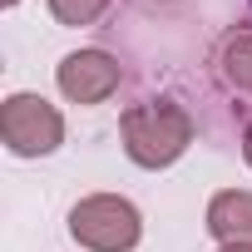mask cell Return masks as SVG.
Listing matches in <instances>:
<instances>
[{
    "label": "cell",
    "mask_w": 252,
    "mask_h": 252,
    "mask_svg": "<svg viewBox=\"0 0 252 252\" xmlns=\"http://www.w3.org/2000/svg\"><path fill=\"white\" fill-rule=\"evenodd\" d=\"M119 134H124V149H129V158L139 168H168L193 144V119L173 99H144V104L124 109Z\"/></svg>",
    "instance_id": "6da1fadb"
},
{
    "label": "cell",
    "mask_w": 252,
    "mask_h": 252,
    "mask_svg": "<svg viewBox=\"0 0 252 252\" xmlns=\"http://www.w3.org/2000/svg\"><path fill=\"white\" fill-rule=\"evenodd\" d=\"M69 232L79 247L89 252H129L144 232L139 222V208L129 198H114V193H94L84 203L69 208Z\"/></svg>",
    "instance_id": "7a4b0ae2"
},
{
    "label": "cell",
    "mask_w": 252,
    "mask_h": 252,
    "mask_svg": "<svg viewBox=\"0 0 252 252\" xmlns=\"http://www.w3.org/2000/svg\"><path fill=\"white\" fill-rule=\"evenodd\" d=\"M0 139L20 158H40V154H55L64 144V119L40 94H10L0 104Z\"/></svg>",
    "instance_id": "3957f363"
},
{
    "label": "cell",
    "mask_w": 252,
    "mask_h": 252,
    "mask_svg": "<svg viewBox=\"0 0 252 252\" xmlns=\"http://www.w3.org/2000/svg\"><path fill=\"white\" fill-rule=\"evenodd\" d=\"M60 89L74 104H99L119 89V60L104 50H74L60 60Z\"/></svg>",
    "instance_id": "277c9868"
},
{
    "label": "cell",
    "mask_w": 252,
    "mask_h": 252,
    "mask_svg": "<svg viewBox=\"0 0 252 252\" xmlns=\"http://www.w3.org/2000/svg\"><path fill=\"white\" fill-rule=\"evenodd\" d=\"M208 232L218 242H252V193L227 188L208 203Z\"/></svg>",
    "instance_id": "5b68a950"
},
{
    "label": "cell",
    "mask_w": 252,
    "mask_h": 252,
    "mask_svg": "<svg viewBox=\"0 0 252 252\" xmlns=\"http://www.w3.org/2000/svg\"><path fill=\"white\" fill-rule=\"evenodd\" d=\"M218 64H222V74H227V84H232L237 94H252V30L227 35Z\"/></svg>",
    "instance_id": "8992f818"
},
{
    "label": "cell",
    "mask_w": 252,
    "mask_h": 252,
    "mask_svg": "<svg viewBox=\"0 0 252 252\" xmlns=\"http://www.w3.org/2000/svg\"><path fill=\"white\" fill-rule=\"evenodd\" d=\"M50 10L60 25H94L109 10V0H50Z\"/></svg>",
    "instance_id": "52a82bcc"
},
{
    "label": "cell",
    "mask_w": 252,
    "mask_h": 252,
    "mask_svg": "<svg viewBox=\"0 0 252 252\" xmlns=\"http://www.w3.org/2000/svg\"><path fill=\"white\" fill-rule=\"evenodd\" d=\"M242 158L252 163V124H247V129H242Z\"/></svg>",
    "instance_id": "ba28073f"
},
{
    "label": "cell",
    "mask_w": 252,
    "mask_h": 252,
    "mask_svg": "<svg viewBox=\"0 0 252 252\" xmlns=\"http://www.w3.org/2000/svg\"><path fill=\"white\" fill-rule=\"evenodd\" d=\"M218 252H252V242H222Z\"/></svg>",
    "instance_id": "9c48e42d"
},
{
    "label": "cell",
    "mask_w": 252,
    "mask_h": 252,
    "mask_svg": "<svg viewBox=\"0 0 252 252\" xmlns=\"http://www.w3.org/2000/svg\"><path fill=\"white\" fill-rule=\"evenodd\" d=\"M5 5H15V0H5Z\"/></svg>",
    "instance_id": "30bf717a"
}]
</instances>
